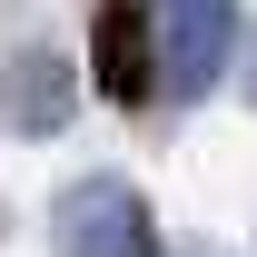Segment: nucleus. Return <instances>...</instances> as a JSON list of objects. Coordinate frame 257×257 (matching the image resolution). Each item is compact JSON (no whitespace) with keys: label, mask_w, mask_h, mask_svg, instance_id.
<instances>
[{"label":"nucleus","mask_w":257,"mask_h":257,"mask_svg":"<svg viewBox=\"0 0 257 257\" xmlns=\"http://www.w3.org/2000/svg\"><path fill=\"white\" fill-rule=\"evenodd\" d=\"M50 247L60 257H159V218L128 178H79L50 208Z\"/></svg>","instance_id":"nucleus-2"},{"label":"nucleus","mask_w":257,"mask_h":257,"mask_svg":"<svg viewBox=\"0 0 257 257\" xmlns=\"http://www.w3.org/2000/svg\"><path fill=\"white\" fill-rule=\"evenodd\" d=\"M149 79L168 99H208L237 50V0H149Z\"/></svg>","instance_id":"nucleus-1"},{"label":"nucleus","mask_w":257,"mask_h":257,"mask_svg":"<svg viewBox=\"0 0 257 257\" xmlns=\"http://www.w3.org/2000/svg\"><path fill=\"white\" fill-rule=\"evenodd\" d=\"M99 79H109V99H128V109L159 89V79H149V30H139V10H119V0L99 10Z\"/></svg>","instance_id":"nucleus-4"},{"label":"nucleus","mask_w":257,"mask_h":257,"mask_svg":"<svg viewBox=\"0 0 257 257\" xmlns=\"http://www.w3.org/2000/svg\"><path fill=\"white\" fill-rule=\"evenodd\" d=\"M69 109H79V89H69V69L50 50H20V60L0 69V119L20 128V139H60Z\"/></svg>","instance_id":"nucleus-3"}]
</instances>
